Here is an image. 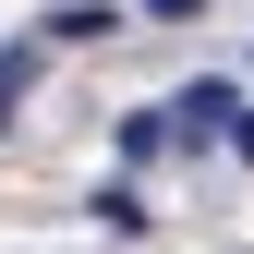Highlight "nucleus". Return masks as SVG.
I'll return each instance as SVG.
<instances>
[{"label":"nucleus","instance_id":"obj_1","mask_svg":"<svg viewBox=\"0 0 254 254\" xmlns=\"http://www.w3.org/2000/svg\"><path fill=\"white\" fill-rule=\"evenodd\" d=\"M170 109H182L170 133H194V145H206V133H230V121H242V97H230V85H182Z\"/></svg>","mask_w":254,"mask_h":254},{"label":"nucleus","instance_id":"obj_2","mask_svg":"<svg viewBox=\"0 0 254 254\" xmlns=\"http://www.w3.org/2000/svg\"><path fill=\"white\" fill-rule=\"evenodd\" d=\"M12 97H24V49H0V121H12Z\"/></svg>","mask_w":254,"mask_h":254},{"label":"nucleus","instance_id":"obj_3","mask_svg":"<svg viewBox=\"0 0 254 254\" xmlns=\"http://www.w3.org/2000/svg\"><path fill=\"white\" fill-rule=\"evenodd\" d=\"M182 12H206V0H145V24H182Z\"/></svg>","mask_w":254,"mask_h":254}]
</instances>
